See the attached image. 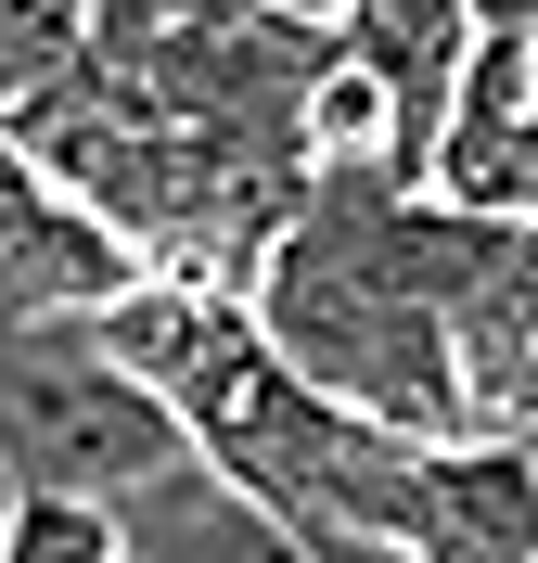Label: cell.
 I'll return each instance as SVG.
<instances>
[{"label": "cell", "mask_w": 538, "mask_h": 563, "mask_svg": "<svg viewBox=\"0 0 538 563\" xmlns=\"http://www.w3.org/2000/svg\"><path fill=\"white\" fill-rule=\"evenodd\" d=\"M295 141H308V167H385L397 179V103L385 77L359 65V52H333L321 77H308V103H295ZM410 192V179H397Z\"/></svg>", "instance_id": "cell-4"}, {"label": "cell", "mask_w": 538, "mask_h": 563, "mask_svg": "<svg viewBox=\"0 0 538 563\" xmlns=\"http://www.w3.org/2000/svg\"><path fill=\"white\" fill-rule=\"evenodd\" d=\"M90 52V0H0V115Z\"/></svg>", "instance_id": "cell-6"}, {"label": "cell", "mask_w": 538, "mask_h": 563, "mask_svg": "<svg viewBox=\"0 0 538 563\" xmlns=\"http://www.w3.org/2000/svg\"><path fill=\"white\" fill-rule=\"evenodd\" d=\"M116 526H129V551L142 563H321L295 526H270L231 474H206V461H167L142 499H116Z\"/></svg>", "instance_id": "cell-3"}, {"label": "cell", "mask_w": 538, "mask_h": 563, "mask_svg": "<svg viewBox=\"0 0 538 563\" xmlns=\"http://www.w3.org/2000/svg\"><path fill=\"white\" fill-rule=\"evenodd\" d=\"M0 563H129V526H116V499L13 487V512H0Z\"/></svg>", "instance_id": "cell-5"}, {"label": "cell", "mask_w": 538, "mask_h": 563, "mask_svg": "<svg viewBox=\"0 0 538 563\" xmlns=\"http://www.w3.org/2000/svg\"><path fill=\"white\" fill-rule=\"evenodd\" d=\"M397 563H538V435H436Z\"/></svg>", "instance_id": "cell-2"}, {"label": "cell", "mask_w": 538, "mask_h": 563, "mask_svg": "<svg viewBox=\"0 0 538 563\" xmlns=\"http://www.w3.org/2000/svg\"><path fill=\"white\" fill-rule=\"evenodd\" d=\"M193 461L179 410L90 346V320H0V474L52 499H142Z\"/></svg>", "instance_id": "cell-1"}]
</instances>
